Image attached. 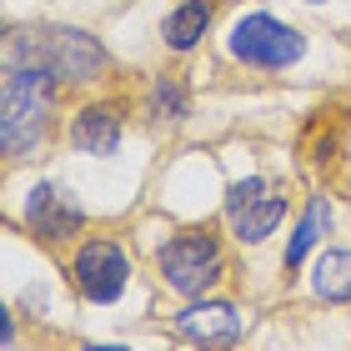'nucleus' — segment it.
Returning a JSON list of instances; mask_svg holds the SVG:
<instances>
[{
    "label": "nucleus",
    "instance_id": "nucleus-11",
    "mask_svg": "<svg viewBox=\"0 0 351 351\" xmlns=\"http://www.w3.org/2000/svg\"><path fill=\"white\" fill-rule=\"evenodd\" d=\"M326 231H331V201H326V196H311V206H306V216L296 221V236H291V241H286V266L296 271L301 261L311 256V246L322 241Z\"/></svg>",
    "mask_w": 351,
    "mask_h": 351
},
{
    "label": "nucleus",
    "instance_id": "nucleus-2",
    "mask_svg": "<svg viewBox=\"0 0 351 351\" xmlns=\"http://www.w3.org/2000/svg\"><path fill=\"white\" fill-rule=\"evenodd\" d=\"M56 75L45 71H10L0 86V156L30 161L51 136V106H56Z\"/></svg>",
    "mask_w": 351,
    "mask_h": 351
},
{
    "label": "nucleus",
    "instance_id": "nucleus-9",
    "mask_svg": "<svg viewBox=\"0 0 351 351\" xmlns=\"http://www.w3.org/2000/svg\"><path fill=\"white\" fill-rule=\"evenodd\" d=\"M71 141H75V151H86V156H110L121 146V110L110 101L81 106L75 121H71Z\"/></svg>",
    "mask_w": 351,
    "mask_h": 351
},
{
    "label": "nucleus",
    "instance_id": "nucleus-14",
    "mask_svg": "<svg viewBox=\"0 0 351 351\" xmlns=\"http://www.w3.org/2000/svg\"><path fill=\"white\" fill-rule=\"evenodd\" d=\"M15 341V322H10V306H0V346Z\"/></svg>",
    "mask_w": 351,
    "mask_h": 351
},
{
    "label": "nucleus",
    "instance_id": "nucleus-5",
    "mask_svg": "<svg viewBox=\"0 0 351 351\" xmlns=\"http://www.w3.org/2000/svg\"><path fill=\"white\" fill-rule=\"evenodd\" d=\"M71 271H75V286H81L86 301L110 306V301L125 291V281H131V256H125L116 241H86L75 251Z\"/></svg>",
    "mask_w": 351,
    "mask_h": 351
},
{
    "label": "nucleus",
    "instance_id": "nucleus-10",
    "mask_svg": "<svg viewBox=\"0 0 351 351\" xmlns=\"http://www.w3.org/2000/svg\"><path fill=\"white\" fill-rule=\"evenodd\" d=\"M206 30H211V5L206 0H181L166 15V45L171 51H196Z\"/></svg>",
    "mask_w": 351,
    "mask_h": 351
},
{
    "label": "nucleus",
    "instance_id": "nucleus-13",
    "mask_svg": "<svg viewBox=\"0 0 351 351\" xmlns=\"http://www.w3.org/2000/svg\"><path fill=\"white\" fill-rule=\"evenodd\" d=\"M146 106H151V116H161V121H181L191 110V95H186V86L176 81V75H156Z\"/></svg>",
    "mask_w": 351,
    "mask_h": 351
},
{
    "label": "nucleus",
    "instance_id": "nucleus-6",
    "mask_svg": "<svg viewBox=\"0 0 351 351\" xmlns=\"http://www.w3.org/2000/svg\"><path fill=\"white\" fill-rule=\"evenodd\" d=\"M281 216H286V201L261 181V176H246V181L231 186L226 221H231V231L241 236V241H266V236L281 226Z\"/></svg>",
    "mask_w": 351,
    "mask_h": 351
},
{
    "label": "nucleus",
    "instance_id": "nucleus-7",
    "mask_svg": "<svg viewBox=\"0 0 351 351\" xmlns=\"http://www.w3.org/2000/svg\"><path fill=\"white\" fill-rule=\"evenodd\" d=\"M25 221H30L36 236H45V241H71V236L86 226V211L56 181H40L30 191V201H25Z\"/></svg>",
    "mask_w": 351,
    "mask_h": 351
},
{
    "label": "nucleus",
    "instance_id": "nucleus-3",
    "mask_svg": "<svg viewBox=\"0 0 351 351\" xmlns=\"http://www.w3.org/2000/svg\"><path fill=\"white\" fill-rule=\"evenodd\" d=\"M306 51V36L296 25L276 21V15H246V21L231 25V56L246 60V66H261V71H281L301 60Z\"/></svg>",
    "mask_w": 351,
    "mask_h": 351
},
{
    "label": "nucleus",
    "instance_id": "nucleus-8",
    "mask_svg": "<svg viewBox=\"0 0 351 351\" xmlns=\"http://www.w3.org/2000/svg\"><path fill=\"white\" fill-rule=\"evenodd\" d=\"M171 331L181 341H196V346H226L241 337V316H236L231 301H201V306H186L176 316Z\"/></svg>",
    "mask_w": 351,
    "mask_h": 351
},
{
    "label": "nucleus",
    "instance_id": "nucleus-12",
    "mask_svg": "<svg viewBox=\"0 0 351 351\" xmlns=\"http://www.w3.org/2000/svg\"><path fill=\"white\" fill-rule=\"evenodd\" d=\"M311 291L322 301H351V251H322L311 266Z\"/></svg>",
    "mask_w": 351,
    "mask_h": 351
},
{
    "label": "nucleus",
    "instance_id": "nucleus-4",
    "mask_svg": "<svg viewBox=\"0 0 351 351\" xmlns=\"http://www.w3.org/2000/svg\"><path fill=\"white\" fill-rule=\"evenodd\" d=\"M161 276H166L171 291H181V296H206V286L221 281V246H216V236L186 231V236H176V241H166Z\"/></svg>",
    "mask_w": 351,
    "mask_h": 351
},
{
    "label": "nucleus",
    "instance_id": "nucleus-1",
    "mask_svg": "<svg viewBox=\"0 0 351 351\" xmlns=\"http://www.w3.org/2000/svg\"><path fill=\"white\" fill-rule=\"evenodd\" d=\"M110 56L90 30L75 25H10L0 30V71H45L56 81H95Z\"/></svg>",
    "mask_w": 351,
    "mask_h": 351
}]
</instances>
